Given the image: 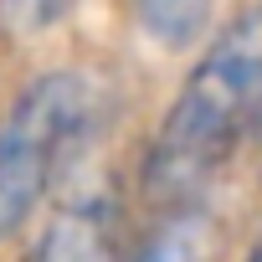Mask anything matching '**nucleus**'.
I'll return each instance as SVG.
<instances>
[{"label":"nucleus","instance_id":"f257e3e1","mask_svg":"<svg viewBox=\"0 0 262 262\" xmlns=\"http://www.w3.org/2000/svg\"><path fill=\"white\" fill-rule=\"evenodd\" d=\"M262 144V0H247L190 52L134 160V201L211 195L216 180Z\"/></svg>","mask_w":262,"mask_h":262},{"label":"nucleus","instance_id":"f03ea898","mask_svg":"<svg viewBox=\"0 0 262 262\" xmlns=\"http://www.w3.org/2000/svg\"><path fill=\"white\" fill-rule=\"evenodd\" d=\"M108 113V82L82 62H52L16 82L0 103V252L88 170Z\"/></svg>","mask_w":262,"mask_h":262},{"label":"nucleus","instance_id":"7ed1b4c3","mask_svg":"<svg viewBox=\"0 0 262 262\" xmlns=\"http://www.w3.org/2000/svg\"><path fill=\"white\" fill-rule=\"evenodd\" d=\"M134 226V180L118 175H77L41 221L16 242L11 262H123Z\"/></svg>","mask_w":262,"mask_h":262},{"label":"nucleus","instance_id":"20e7f679","mask_svg":"<svg viewBox=\"0 0 262 262\" xmlns=\"http://www.w3.org/2000/svg\"><path fill=\"white\" fill-rule=\"evenodd\" d=\"M221 231L226 221L211 195L160 201L144 206V216H134L123 262H221Z\"/></svg>","mask_w":262,"mask_h":262},{"label":"nucleus","instance_id":"39448f33","mask_svg":"<svg viewBox=\"0 0 262 262\" xmlns=\"http://www.w3.org/2000/svg\"><path fill=\"white\" fill-rule=\"evenodd\" d=\"M128 26H134L155 52L165 57H190L221 21L226 0H123Z\"/></svg>","mask_w":262,"mask_h":262},{"label":"nucleus","instance_id":"423d86ee","mask_svg":"<svg viewBox=\"0 0 262 262\" xmlns=\"http://www.w3.org/2000/svg\"><path fill=\"white\" fill-rule=\"evenodd\" d=\"M77 0H0V31L11 36H47L72 16Z\"/></svg>","mask_w":262,"mask_h":262},{"label":"nucleus","instance_id":"0eeeda50","mask_svg":"<svg viewBox=\"0 0 262 262\" xmlns=\"http://www.w3.org/2000/svg\"><path fill=\"white\" fill-rule=\"evenodd\" d=\"M242 262H262V226H257V236L247 242V252H242Z\"/></svg>","mask_w":262,"mask_h":262}]
</instances>
